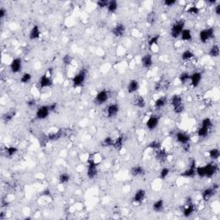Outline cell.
Returning a JSON list of instances; mask_svg holds the SVG:
<instances>
[{"instance_id":"8d00e7d4","label":"cell","mask_w":220,"mask_h":220,"mask_svg":"<svg viewBox=\"0 0 220 220\" xmlns=\"http://www.w3.org/2000/svg\"><path fill=\"white\" fill-rule=\"evenodd\" d=\"M70 179H71L70 174H67V173H62L58 176V182L60 184H66L70 181Z\"/></svg>"},{"instance_id":"4316f807","label":"cell","mask_w":220,"mask_h":220,"mask_svg":"<svg viewBox=\"0 0 220 220\" xmlns=\"http://www.w3.org/2000/svg\"><path fill=\"white\" fill-rule=\"evenodd\" d=\"M63 133H64V131H63L62 129H58L56 133L49 134V135L47 136V138H48V140H52V141L58 140V139H59L60 138H62Z\"/></svg>"},{"instance_id":"e0dca14e","label":"cell","mask_w":220,"mask_h":220,"mask_svg":"<svg viewBox=\"0 0 220 220\" xmlns=\"http://www.w3.org/2000/svg\"><path fill=\"white\" fill-rule=\"evenodd\" d=\"M126 32V27L122 23H118L112 29V34L116 37H121Z\"/></svg>"},{"instance_id":"8fae6325","label":"cell","mask_w":220,"mask_h":220,"mask_svg":"<svg viewBox=\"0 0 220 220\" xmlns=\"http://www.w3.org/2000/svg\"><path fill=\"white\" fill-rule=\"evenodd\" d=\"M53 83H53V80L51 78V77L47 74H44L43 76H42L40 80H39V84H40L41 89L51 87L53 85Z\"/></svg>"},{"instance_id":"5b68a950","label":"cell","mask_w":220,"mask_h":220,"mask_svg":"<svg viewBox=\"0 0 220 220\" xmlns=\"http://www.w3.org/2000/svg\"><path fill=\"white\" fill-rule=\"evenodd\" d=\"M86 76H87V71L85 69H82L78 74L75 75L74 77H73V78H72L73 86L75 88L81 86L84 83V81L86 79Z\"/></svg>"},{"instance_id":"30bf717a","label":"cell","mask_w":220,"mask_h":220,"mask_svg":"<svg viewBox=\"0 0 220 220\" xmlns=\"http://www.w3.org/2000/svg\"><path fill=\"white\" fill-rule=\"evenodd\" d=\"M22 61L20 58H16L13 59L10 63V71L12 73H18L22 70Z\"/></svg>"},{"instance_id":"11a10c76","label":"cell","mask_w":220,"mask_h":220,"mask_svg":"<svg viewBox=\"0 0 220 220\" xmlns=\"http://www.w3.org/2000/svg\"><path fill=\"white\" fill-rule=\"evenodd\" d=\"M35 103H36L35 100H30V101H29V102H27V104H28L29 107H33V106L35 105Z\"/></svg>"},{"instance_id":"c3c4849f","label":"cell","mask_w":220,"mask_h":220,"mask_svg":"<svg viewBox=\"0 0 220 220\" xmlns=\"http://www.w3.org/2000/svg\"><path fill=\"white\" fill-rule=\"evenodd\" d=\"M170 172V169H168V168H163L162 170H161V172H160V174H159L160 178L162 179V180H164V179L166 178L167 176L169 175Z\"/></svg>"},{"instance_id":"f546056e","label":"cell","mask_w":220,"mask_h":220,"mask_svg":"<svg viewBox=\"0 0 220 220\" xmlns=\"http://www.w3.org/2000/svg\"><path fill=\"white\" fill-rule=\"evenodd\" d=\"M220 54V50H219V46L218 45H213V46L210 48L209 50V53L208 54L212 57V58H218Z\"/></svg>"},{"instance_id":"ba28073f","label":"cell","mask_w":220,"mask_h":220,"mask_svg":"<svg viewBox=\"0 0 220 220\" xmlns=\"http://www.w3.org/2000/svg\"><path fill=\"white\" fill-rule=\"evenodd\" d=\"M98 174V169H97V163L94 160H89L88 163V170H87V176L88 178L94 179Z\"/></svg>"},{"instance_id":"52a82bcc","label":"cell","mask_w":220,"mask_h":220,"mask_svg":"<svg viewBox=\"0 0 220 220\" xmlns=\"http://www.w3.org/2000/svg\"><path fill=\"white\" fill-rule=\"evenodd\" d=\"M218 189V186L217 184H214V185H212V187L205 189L202 193V199H203L204 201H208V200L212 199V197L216 194Z\"/></svg>"},{"instance_id":"7bdbcfd3","label":"cell","mask_w":220,"mask_h":220,"mask_svg":"<svg viewBox=\"0 0 220 220\" xmlns=\"http://www.w3.org/2000/svg\"><path fill=\"white\" fill-rule=\"evenodd\" d=\"M15 114H16L15 111H14V112H13V111H10V112L6 113V114H4L3 119H4V121H5V122H9V121H10L12 120L13 117L15 116Z\"/></svg>"},{"instance_id":"8992f818","label":"cell","mask_w":220,"mask_h":220,"mask_svg":"<svg viewBox=\"0 0 220 220\" xmlns=\"http://www.w3.org/2000/svg\"><path fill=\"white\" fill-rule=\"evenodd\" d=\"M199 40L202 43H206L209 40H211L214 37V29L213 28H209V29H202L199 32Z\"/></svg>"},{"instance_id":"cb8c5ba5","label":"cell","mask_w":220,"mask_h":220,"mask_svg":"<svg viewBox=\"0 0 220 220\" xmlns=\"http://www.w3.org/2000/svg\"><path fill=\"white\" fill-rule=\"evenodd\" d=\"M139 88V83L138 82L137 80L135 79H133L129 82L128 85H127V91L130 94H133V93H135L136 91H138Z\"/></svg>"},{"instance_id":"d590c367","label":"cell","mask_w":220,"mask_h":220,"mask_svg":"<svg viewBox=\"0 0 220 220\" xmlns=\"http://www.w3.org/2000/svg\"><path fill=\"white\" fill-rule=\"evenodd\" d=\"M156 20H157V14L155 11H150V12L148 13L147 17H146V21L149 24H154Z\"/></svg>"},{"instance_id":"bcb514c9","label":"cell","mask_w":220,"mask_h":220,"mask_svg":"<svg viewBox=\"0 0 220 220\" xmlns=\"http://www.w3.org/2000/svg\"><path fill=\"white\" fill-rule=\"evenodd\" d=\"M72 59H73V58H72L71 55H70V54H66L62 58V61L66 66H69V65L72 62Z\"/></svg>"},{"instance_id":"e575fe53","label":"cell","mask_w":220,"mask_h":220,"mask_svg":"<svg viewBox=\"0 0 220 220\" xmlns=\"http://www.w3.org/2000/svg\"><path fill=\"white\" fill-rule=\"evenodd\" d=\"M209 157L210 158H212V160H217L220 157V151L217 148H213V149L209 150Z\"/></svg>"},{"instance_id":"ffe728a7","label":"cell","mask_w":220,"mask_h":220,"mask_svg":"<svg viewBox=\"0 0 220 220\" xmlns=\"http://www.w3.org/2000/svg\"><path fill=\"white\" fill-rule=\"evenodd\" d=\"M195 211V206L193 204V202L191 201H187L185 207L183 209V215L186 217V218H188L190 217L194 212Z\"/></svg>"},{"instance_id":"f907efd6","label":"cell","mask_w":220,"mask_h":220,"mask_svg":"<svg viewBox=\"0 0 220 220\" xmlns=\"http://www.w3.org/2000/svg\"><path fill=\"white\" fill-rule=\"evenodd\" d=\"M163 4H164V5L168 6V7H171V6H173V5L176 4V1L175 0H165Z\"/></svg>"},{"instance_id":"83f0119b","label":"cell","mask_w":220,"mask_h":220,"mask_svg":"<svg viewBox=\"0 0 220 220\" xmlns=\"http://www.w3.org/2000/svg\"><path fill=\"white\" fill-rule=\"evenodd\" d=\"M156 158L158 160H159L160 162H163L165 161V159L167 158V152L164 149L160 148L158 150H156Z\"/></svg>"},{"instance_id":"4dcf8cb0","label":"cell","mask_w":220,"mask_h":220,"mask_svg":"<svg viewBox=\"0 0 220 220\" xmlns=\"http://www.w3.org/2000/svg\"><path fill=\"white\" fill-rule=\"evenodd\" d=\"M167 102H168V99H167L166 96H161V97H159V98L156 100L155 107L157 108H162V107H164L166 105Z\"/></svg>"},{"instance_id":"816d5d0a","label":"cell","mask_w":220,"mask_h":220,"mask_svg":"<svg viewBox=\"0 0 220 220\" xmlns=\"http://www.w3.org/2000/svg\"><path fill=\"white\" fill-rule=\"evenodd\" d=\"M48 106H49L50 111H51V112H54V111H55V109L57 108V103H56V102H54V103L53 104H50Z\"/></svg>"},{"instance_id":"f6af8a7d","label":"cell","mask_w":220,"mask_h":220,"mask_svg":"<svg viewBox=\"0 0 220 220\" xmlns=\"http://www.w3.org/2000/svg\"><path fill=\"white\" fill-rule=\"evenodd\" d=\"M17 150H17V147H14V146L8 147V148L6 149V155H7L8 157H12L15 154H17Z\"/></svg>"},{"instance_id":"7dc6e473","label":"cell","mask_w":220,"mask_h":220,"mask_svg":"<svg viewBox=\"0 0 220 220\" xmlns=\"http://www.w3.org/2000/svg\"><path fill=\"white\" fill-rule=\"evenodd\" d=\"M187 12L190 15H198L199 12V8H198L197 6H191L189 8L187 9Z\"/></svg>"},{"instance_id":"d6986e66","label":"cell","mask_w":220,"mask_h":220,"mask_svg":"<svg viewBox=\"0 0 220 220\" xmlns=\"http://www.w3.org/2000/svg\"><path fill=\"white\" fill-rule=\"evenodd\" d=\"M120 111V107L118 104H111L107 108V114L109 118H114L118 114Z\"/></svg>"},{"instance_id":"74e56055","label":"cell","mask_w":220,"mask_h":220,"mask_svg":"<svg viewBox=\"0 0 220 220\" xmlns=\"http://www.w3.org/2000/svg\"><path fill=\"white\" fill-rule=\"evenodd\" d=\"M194 57V53H192L191 51L189 50H186L184 51L182 54V59L184 61H187V60H190L191 58H193Z\"/></svg>"},{"instance_id":"9a60e30c","label":"cell","mask_w":220,"mask_h":220,"mask_svg":"<svg viewBox=\"0 0 220 220\" xmlns=\"http://www.w3.org/2000/svg\"><path fill=\"white\" fill-rule=\"evenodd\" d=\"M158 123H159V117L158 115H151L150 116L148 121H146V126L149 130L152 131L155 128H157Z\"/></svg>"},{"instance_id":"9f6ffc18","label":"cell","mask_w":220,"mask_h":220,"mask_svg":"<svg viewBox=\"0 0 220 220\" xmlns=\"http://www.w3.org/2000/svg\"><path fill=\"white\" fill-rule=\"evenodd\" d=\"M215 13H216V15H218V16H219L220 15V4L216 5V7H215Z\"/></svg>"},{"instance_id":"7402d4cb","label":"cell","mask_w":220,"mask_h":220,"mask_svg":"<svg viewBox=\"0 0 220 220\" xmlns=\"http://www.w3.org/2000/svg\"><path fill=\"white\" fill-rule=\"evenodd\" d=\"M175 138L178 142H180L181 144H187L190 141V136L186 133H182V132H178L175 134Z\"/></svg>"},{"instance_id":"7a4b0ae2","label":"cell","mask_w":220,"mask_h":220,"mask_svg":"<svg viewBox=\"0 0 220 220\" xmlns=\"http://www.w3.org/2000/svg\"><path fill=\"white\" fill-rule=\"evenodd\" d=\"M212 122L210 118H205L201 122V126L198 130V135L199 137L205 138L209 134V132L212 128Z\"/></svg>"},{"instance_id":"2e32d148","label":"cell","mask_w":220,"mask_h":220,"mask_svg":"<svg viewBox=\"0 0 220 220\" xmlns=\"http://www.w3.org/2000/svg\"><path fill=\"white\" fill-rule=\"evenodd\" d=\"M146 190H144V189H138L137 191L135 192L134 196H133V201L138 204L142 203L144 201V199H146Z\"/></svg>"},{"instance_id":"ee69618b","label":"cell","mask_w":220,"mask_h":220,"mask_svg":"<svg viewBox=\"0 0 220 220\" xmlns=\"http://www.w3.org/2000/svg\"><path fill=\"white\" fill-rule=\"evenodd\" d=\"M148 147L156 151V150H158L161 148V144H160V142L158 141H152L148 145Z\"/></svg>"},{"instance_id":"44dd1931","label":"cell","mask_w":220,"mask_h":220,"mask_svg":"<svg viewBox=\"0 0 220 220\" xmlns=\"http://www.w3.org/2000/svg\"><path fill=\"white\" fill-rule=\"evenodd\" d=\"M202 79V74L200 72H194L190 75V82L193 87H198Z\"/></svg>"},{"instance_id":"681fc988","label":"cell","mask_w":220,"mask_h":220,"mask_svg":"<svg viewBox=\"0 0 220 220\" xmlns=\"http://www.w3.org/2000/svg\"><path fill=\"white\" fill-rule=\"evenodd\" d=\"M97 5H98V7H100V8H105V7H107L108 4V0H99V1H97Z\"/></svg>"},{"instance_id":"3957f363","label":"cell","mask_w":220,"mask_h":220,"mask_svg":"<svg viewBox=\"0 0 220 220\" xmlns=\"http://www.w3.org/2000/svg\"><path fill=\"white\" fill-rule=\"evenodd\" d=\"M170 103L173 106L175 114H181L184 111V105L182 103V97L180 95H174L170 99Z\"/></svg>"},{"instance_id":"6da1fadb","label":"cell","mask_w":220,"mask_h":220,"mask_svg":"<svg viewBox=\"0 0 220 220\" xmlns=\"http://www.w3.org/2000/svg\"><path fill=\"white\" fill-rule=\"evenodd\" d=\"M218 170V166L216 163L210 162L205 166L196 167V174L201 178H204V177L211 178L216 174Z\"/></svg>"},{"instance_id":"4fadbf2b","label":"cell","mask_w":220,"mask_h":220,"mask_svg":"<svg viewBox=\"0 0 220 220\" xmlns=\"http://www.w3.org/2000/svg\"><path fill=\"white\" fill-rule=\"evenodd\" d=\"M108 93L106 90H102L97 93V95L96 96L95 101L97 104H103L105 103L108 100Z\"/></svg>"},{"instance_id":"5bb4252c","label":"cell","mask_w":220,"mask_h":220,"mask_svg":"<svg viewBox=\"0 0 220 220\" xmlns=\"http://www.w3.org/2000/svg\"><path fill=\"white\" fill-rule=\"evenodd\" d=\"M141 65L142 66L146 69H150L153 65V58L152 55L150 54H147L144 55L141 58Z\"/></svg>"},{"instance_id":"484cf974","label":"cell","mask_w":220,"mask_h":220,"mask_svg":"<svg viewBox=\"0 0 220 220\" xmlns=\"http://www.w3.org/2000/svg\"><path fill=\"white\" fill-rule=\"evenodd\" d=\"M131 174L133 176H138V175H141V174H145V169L143 168L140 165H136V166H133L132 169H131Z\"/></svg>"},{"instance_id":"277c9868","label":"cell","mask_w":220,"mask_h":220,"mask_svg":"<svg viewBox=\"0 0 220 220\" xmlns=\"http://www.w3.org/2000/svg\"><path fill=\"white\" fill-rule=\"evenodd\" d=\"M184 27H185L184 20H179L176 22H174L170 30L171 36L173 38H178L183 31Z\"/></svg>"},{"instance_id":"60d3db41","label":"cell","mask_w":220,"mask_h":220,"mask_svg":"<svg viewBox=\"0 0 220 220\" xmlns=\"http://www.w3.org/2000/svg\"><path fill=\"white\" fill-rule=\"evenodd\" d=\"M179 80L182 82V83L185 84L188 80H190V74L187 72H182L179 77Z\"/></svg>"},{"instance_id":"6f0895ef","label":"cell","mask_w":220,"mask_h":220,"mask_svg":"<svg viewBox=\"0 0 220 220\" xmlns=\"http://www.w3.org/2000/svg\"><path fill=\"white\" fill-rule=\"evenodd\" d=\"M208 3H210V4H215V3H216V1H215V0H213V1H212V0H211V1H208Z\"/></svg>"},{"instance_id":"836d02e7","label":"cell","mask_w":220,"mask_h":220,"mask_svg":"<svg viewBox=\"0 0 220 220\" xmlns=\"http://www.w3.org/2000/svg\"><path fill=\"white\" fill-rule=\"evenodd\" d=\"M123 142H124V136L123 135H121V136H119V137L117 138V139L114 141V149L117 150H121V148H122V146H123Z\"/></svg>"},{"instance_id":"ac0fdd59","label":"cell","mask_w":220,"mask_h":220,"mask_svg":"<svg viewBox=\"0 0 220 220\" xmlns=\"http://www.w3.org/2000/svg\"><path fill=\"white\" fill-rule=\"evenodd\" d=\"M170 86V83L166 79H161L158 81L155 84V90L157 91H164L167 90V89Z\"/></svg>"},{"instance_id":"db71d44e","label":"cell","mask_w":220,"mask_h":220,"mask_svg":"<svg viewBox=\"0 0 220 220\" xmlns=\"http://www.w3.org/2000/svg\"><path fill=\"white\" fill-rule=\"evenodd\" d=\"M182 147H183V150H184L186 152H188V151L190 150V145H189V143L182 145Z\"/></svg>"},{"instance_id":"603a6c76","label":"cell","mask_w":220,"mask_h":220,"mask_svg":"<svg viewBox=\"0 0 220 220\" xmlns=\"http://www.w3.org/2000/svg\"><path fill=\"white\" fill-rule=\"evenodd\" d=\"M41 36V30L40 28L37 25L33 26V28L31 29L30 32H29V37L30 40H37L38 38H40Z\"/></svg>"},{"instance_id":"b9f144b4","label":"cell","mask_w":220,"mask_h":220,"mask_svg":"<svg viewBox=\"0 0 220 220\" xmlns=\"http://www.w3.org/2000/svg\"><path fill=\"white\" fill-rule=\"evenodd\" d=\"M114 139H113L111 137H106L104 138V140L102 141V146H105V147H109V146H114Z\"/></svg>"},{"instance_id":"1f68e13d","label":"cell","mask_w":220,"mask_h":220,"mask_svg":"<svg viewBox=\"0 0 220 220\" xmlns=\"http://www.w3.org/2000/svg\"><path fill=\"white\" fill-rule=\"evenodd\" d=\"M163 206H164V202H163L162 199H158V200H157V201L153 204V206H152L154 212H162V209H163Z\"/></svg>"},{"instance_id":"f5cc1de1","label":"cell","mask_w":220,"mask_h":220,"mask_svg":"<svg viewBox=\"0 0 220 220\" xmlns=\"http://www.w3.org/2000/svg\"><path fill=\"white\" fill-rule=\"evenodd\" d=\"M6 15V10L4 8H1L0 9V18H4V16Z\"/></svg>"},{"instance_id":"f35d334b","label":"cell","mask_w":220,"mask_h":220,"mask_svg":"<svg viewBox=\"0 0 220 220\" xmlns=\"http://www.w3.org/2000/svg\"><path fill=\"white\" fill-rule=\"evenodd\" d=\"M159 38H160V35H159V34H157V35L152 36V37L150 39L149 42H148V46H149L150 49H151V47H152L154 45H157V44H158V41H159Z\"/></svg>"},{"instance_id":"ab89813d","label":"cell","mask_w":220,"mask_h":220,"mask_svg":"<svg viewBox=\"0 0 220 220\" xmlns=\"http://www.w3.org/2000/svg\"><path fill=\"white\" fill-rule=\"evenodd\" d=\"M31 79H32V75L29 72H26L24 74H22L20 81H21L22 83H28L31 81Z\"/></svg>"},{"instance_id":"d6a6232c","label":"cell","mask_w":220,"mask_h":220,"mask_svg":"<svg viewBox=\"0 0 220 220\" xmlns=\"http://www.w3.org/2000/svg\"><path fill=\"white\" fill-rule=\"evenodd\" d=\"M108 11L109 13H114L118 9V3L115 0H112V1H108V4L107 6Z\"/></svg>"},{"instance_id":"9c48e42d","label":"cell","mask_w":220,"mask_h":220,"mask_svg":"<svg viewBox=\"0 0 220 220\" xmlns=\"http://www.w3.org/2000/svg\"><path fill=\"white\" fill-rule=\"evenodd\" d=\"M50 113H51V111H50L49 106L44 105V106L40 107V108L36 110L35 115H36V118H37L38 120H45L46 118L48 117Z\"/></svg>"},{"instance_id":"f1b7e54d","label":"cell","mask_w":220,"mask_h":220,"mask_svg":"<svg viewBox=\"0 0 220 220\" xmlns=\"http://www.w3.org/2000/svg\"><path fill=\"white\" fill-rule=\"evenodd\" d=\"M180 36L182 38V41H185V42H189V41H191L192 38H193L192 37L191 30L187 29H183V31L182 32Z\"/></svg>"},{"instance_id":"d4e9b609","label":"cell","mask_w":220,"mask_h":220,"mask_svg":"<svg viewBox=\"0 0 220 220\" xmlns=\"http://www.w3.org/2000/svg\"><path fill=\"white\" fill-rule=\"evenodd\" d=\"M133 103L134 105L139 108H144L146 107V102L145 98L142 96H136L133 99Z\"/></svg>"},{"instance_id":"7c38bea8","label":"cell","mask_w":220,"mask_h":220,"mask_svg":"<svg viewBox=\"0 0 220 220\" xmlns=\"http://www.w3.org/2000/svg\"><path fill=\"white\" fill-rule=\"evenodd\" d=\"M183 177H187V178H193L196 175V166H195V161L192 160L190 167L187 169V170H185L182 174Z\"/></svg>"}]
</instances>
